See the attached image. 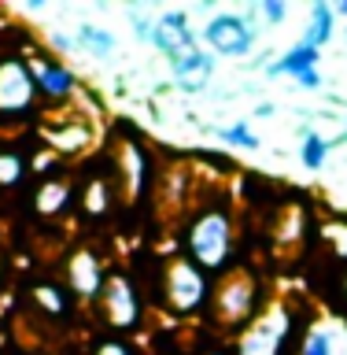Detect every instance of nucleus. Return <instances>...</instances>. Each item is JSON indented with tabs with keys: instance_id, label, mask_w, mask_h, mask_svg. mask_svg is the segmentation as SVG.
Segmentation results:
<instances>
[{
	"instance_id": "obj_6",
	"label": "nucleus",
	"mask_w": 347,
	"mask_h": 355,
	"mask_svg": "<svg viewBox=\"0 0 347 355\" xmlns=\"http://www.w3.org/2000/svg\"><path fill=\"white\" fill-rule=\"evenodd\" d=\"M100 304H104V318L115 329H133L141 322V304H137V293H133L126 274H107L104 277Z\"/></svg>"
},
{
	"instance_id": "obj_33",
	"label": "nucleus",
	"mask_w": 347,
	"mask_h": 355,
	"mask_svg": "<svg viewBox=\"0 0 347 355\" xmlns=\"http://www.w3.org/2000/svg\"><path fill=\"white\" fill-rule=\"evenodd\" d=\"M344 288H347V285H344Z\"/></svg>"
},
{
	"instance_id": "obj_29",
	"label": "nucleus",
	"mask_w": 347,
	"mask_h": 355,
	"mask_svg": "<svg viewBox=\"0 0 347 355\" xmlns=\"http://www.w3.org/2000/svg\"><path fill=\"white\" fill-rule=\"evenodd\" d=\"M296 85H299V89H318V85H321V74H318V71H307V74L296 78Z\"/></svg>"
},
{
	"instance_id": "obj_28",
	"label": "nucleus",
	"mask_w": 347,
	"mask_h": 355,
	"mask_svg": "<svg viewBox=\"0 0 347 355\" xmlns=\"http://www.w3.org/2000/svg\"><path fill=\"white\" fill-rule=\"evenodd\" d=\"M96 355H130V348H126L122 340H104V344L96 348Z\"/></svg>"
},
{
	"instance_id": "obj_16",
	"label": "nucleus",
	"mask_w": 347,
	"mask_h": 355,
	"mask_svg": "<svg viewBox=\"0 0 347 355\" xmlns=\"http://www.w3.org/2000/svg\"><path fill=\"white\" fill-rule=\"evenodd\" d=\"M78 49H85L93 60H107L111 52H115V33L111 30H100V26H85L78 30Z\"/></svg>"
},
{
	"instance_id": "obj_14",
	"label": "nucleus",
	"mask_w": 347,
	"mask_h": 355,
	"mask_svg": "<svg viewBox=\"0 0 347 355\" xmlns=\"http://www.w3.org/2000/svg\"><path fill=\"white\" fill-rule=\"evenodd\" d=\"M307 71H318V49H310V44H303V41L292 44V49L270 67V74H288L292 82L299 74H307Z\"/></svg>"
},
{
	"instance_id": "obj_21",
	"label": "nucleus",
	"mask_w": 347,
	"mask_h": 355,
	"mask_svg": "<svg viewBox=\"0 0 347 355\" xmlns=\"http://www.w3.org/2000/svg\"><path fill=\"white\" fill-rule=\"evenodd\" d=\"M107 204H111L107 182H104V178H96V182L85 189V211H89V215H93V218H100V215H104V211H107Z\"/></svg>"
},
{
	"instance_id": "obj_5",
	"label": "nucleus",
	"mask_w": 347,
	"mask_h": 355,
	"mask_svg": "<svg viewBox=\"0 0 347 355\" xmlns=\"http://www.w3.org/2000/svg\"><path fill=\"white\" fill-rule=\"evenodd\" d=\"M255 22H248L244 15H233V11H218L211 15V22L204 26V41L215 55H226V60H240V55L251 52L255 44Z\"/></svg>"
},
{
	"instance_id": "obj_12",
	"label": "nucleus",
	"mask_w": 347,
	"mask_h": 355,
	"mask_svg": "<svg viewBox=\"0 0 347 355\" xmlns=\"http://www.w3.org/2000/svg\"><path fill=\"white\" fill-rule=\"evenodd\" d=\"M30 74H33V85H37L44 96H52V100H66V96L74 93V74L66 71L63 63L33 60L30 63Z\"/></svg>"
},
{
	"instance_id": "obj_26",
	"label": "nucleus",
	"mask_w": 347,
	"mask_h": 355,
	"mask_svg": "<svg viewBox=\"0 0 347 355\" xmlns=\"http://www.w3.org/2000/svg\"><path fill=\"white\" fill-rule=\"evenodd\" d=\"M259 11H263V19L270 22V26H277V22H285V15H288V8L281 4V0H263Z\"/></svg>"
},
{
	"instance_id": "obj_1",
	"label": "nucleus",
	"mask_w": 347,
	"mask_h": 355,
	"mask_svg": "<svg viewBox=\"0 0 347 355\" xmlns=\"http://www.w3.org/2000/svg\"><path fill=\"white\" fill-rule=\"evenodd\" d=\"M233 248H237V226H233L229 211L207 207L199 211L188 226V255L204 270H222L229 263Z\"/></svg>"
},
{
	"instance_id": "obj_27",
	"label": "nucleus",
	"mask_w": 347,
	"mask_h": 355,
	"mask_svg": "<svg viewBox=\"0 0 347 355\" xmlns=\"http://www.w3.org/2000/svg\"><path fill=\"white\" fill-rule=\"evenodd\" d=\"M329 326H332V344H337V355H347V326L340 318H329Z\"/></svg>"
},
{
	"instance_id": "obj_19",
	"label": "nucleus",
	"mask_w": 347,
	"mask_h": 355,
	"mask_svg": "<svg viewBox=\"0 0 347 355\" xmlns=\"http://www.w3.org/2000/svg\"><path fill=\"white\" fill-rule=\"evenodd\" d=\"M329 148H332V141L326 137H318V133H303V148H299V159H303L307 171H321L329 159Z\"/></svg>"
},
{
	"instance_id": "obj_11",
	"label": "nucleus",
	"mask_w": 347,
	"mask_h": 355,
	"mask_svg": "<svg viewBox=\"0 0 347 355\" xmlns=\"http://www.w3.org/2000/svg\"><path fill=\"white\" fill-rule=\"evenodd\" d=\"M170 71H174V82L181 85L185 93H204L211 74H215V60H211V52L193 49L188 55H181V60H174Z\"/></svg>"
},
{
	"instance_id": "obj_7",
	"label": "nucleus",
	"mask_w": 347,
	"mask_h": 355,
	"mask_svg": "<svg viewBox=\"0 0 347 355\" xmlns=\"http://www.w3.org/2000/svg\"><path fill=\"white\" fill-rule=\"evenodd\" d=\"M37 96L30 63L22 60H0V115H19Z\"/></svg>"
},
{
	"instance_id": "obj_24",
	"label": "nucleus",
	"mask_w": 347,
	"mask_h": 355,
	"mask_svg": "<svg viewBox=\"0 0 347 355\" xmlns=\"http://www.w3.org/2000/svg\"><path fill=\"white\" fill-rule=\"evenodd\" d=\"M321 233H326V241L332 244V252H337L340 259H347V222H326Z\"/></svg>"
},
{
	"instance_id": "obj_8",
	"label": "nucleus",
	"mask_w": 347,
	"mask_h": 355,
	"mask_svg": "<svg viewBox=\"0 0 347 355\" xmlns=\"http://www.w3.org/2000/svg\"><path fill=\"white\" fill-rule=\"evenodd\" d=\"M155 49H159L166 60H181L196 49V33L188 30V15L185 11H163L159 19H155Z\"/></svg>"
},
{
	"instance_id": "obj_31",
	"label": "nucleus",
	"mask_w": 347,
	"mask_h": 355,
	"mask_svg": "<svg viewBox=\"0 0 347 355\" xmlns=\"http://www.w3.org/2000/svg\"><path fill=\"white\" fill-rule=\"evenodd\" d=\"M274 111H277L274 104H259V107H255V119H270Z\"/></svg>"
},
{
	"instance_id": "obj_23",
	"label": "nucleus",
	"mask_w": 347,
	"mask_h": 355,
	"mask_svg": "<svg viewBox=\"0 0 347 355\" xmlns=\"http://www.w3.org/2000/svg\"><path fill=\"white\" fill-rule=\"evenodd\" d=\"M22 178V155L0 152V185H15Z\"/></svg>"
},
{
	"instance_id": "obj_22",
	"label": "nucleus",
	"mask_w": 347,
	"mask_h": 355,
	"mask_svg": "<svg viewBox=\"0 0 347 355\" xmlns=\"http://www.w3.org/2000/svg\"><path fill=\"white\" fill-rule=\"evenodd\" d=\"M218 137L226 141V144H233V148H255V144H259V137L251 133L248 122H233V126L218 130Z\"/></svg>"
},
{
	"instance_id": "obj_13",
	"label": "nucleus",
	"mask_w": 347,
	"mask_h": 355,
	"mask_svg": "<svg viewBox=\"0 0 347 355\" xmlns=\"http://www.w3.org/2000/svg\"><path fill=\"white\" fill-rule=\"evenodd\" d=\"M274 237L281 248H299L307 237V211L303 204H285L281 215H277V226H274Z\"/></svg>"
},
{
	"instance_id": "obj_2",
	"label": "nucleus",
	"mask_w": 347,
	"mask_h": 355,
	"mask_svg": "<svg viewBox=\"0 0 347 355\" xmlns=\"http://www.w3.org/2000/svg\"><path fill=\"white\" fill-rule=\"evenodd\" d=\"M288 326H292V315H288V304H270L259 318H251V326L240 333L237 340V355H281V344L288 337Z\"/></svg>"
},
{
	"instance_id": "obj_15",
	"label": "nucleus",
	"mask_w": 347,
	"mask_h": 355,
	"mask_svg": "<svg viewBox=\"0 0 347 355\" xmlns=\"http://www.w3.org/2000/svg\"><path fill=\"white\" fill-rule=\"evenodd\" d=\"M299 355H337L329 318H318V322H310V326H307L303 340H299Z\"/></svg>"
},
{
	"instance_id": "obj_9",
	"label": "nucleus",
	"mask_w": 347,
	"mask_h": 355,
	"mask_svg": "<svg viewBox=\"0 0 347 355\" xmlns=\"http://www.w3.org/2000/svg\"><path fill=\"white\" fill-rule=\"evenodd\" d=\"M66 282H71L74 296L100 300V293H104V270H100V259L89 248H78L71 259H66Z\"/></svg>"
},
{
	"instance_id": "obj_17",
	"label": "nucleus",
	"mask_w": 347,
	"mask_h": 355,
	"mask_svg": "<svg viewBox=\"0 0 347 355\" xmlns=\"http://www.w3.org/2000/svg\"><path fill=\"white\" fill-rule=\"evenodd\" d=\"M66 200H71V185L60 182V178H52V182H44L37 189V200H33V204H37L41 215H60L66 207Z\"/></svg>"
},
{
	"instance_id": "obj_30",
	"label": "nucleus",
	"mask_w": 347,
	"mask_h": 355,
	"mask_svg": "<svg viewBox=\"0 0 347 355\" xmlns=\"http://www.w3.org/2000/svg\"><path fill=\"white\" fill-rule=\"evenodd\" d=\"M52 44H55V49H63V52H66V49H74V41H71V37H63V33H52Z\"/></svg>"
},
{
	"instance_id": "obj_18",
	"label": "nucleus",
	"mask_w": 347,
	"mask_h": 355,
	"mask_svg": "<svg viewBox=\"0 0 347 355\" xmlns=\"http://www.w3.org/2000/svg\"><path fill=\"white\" fill-rule=\"evenodd\" d=\"M329 37H332V8L326 4V0H318V4L310 8V30H307L303 44H310V49H321Z\"/></svg>"
},
{
	"instance_id": "obj_10",
	"label": "nucleus",
	"mask_w": 347,
	"mask_h": 355,
	"mask_svg": "<svg viewBox=\"0 0 347 355\" xmlns=\"http://www.w3.org/2000/svg\"><path fill=\"white\" fill-rule=\"evenodd\" d=\"M118 178H122V196L126 200H137L144 193V182H148V155H144L141 144L126 141L118 148Z\"/></svg>"
},
{
	"instance_id": "obj_4",
	"label": "nucleus",
	"mask_w": 347,
	"mask_h": 355,
	"mask_svg": "<svg viewBox=\"0 0 347 355\" xmlns=\"http://www.w3.org/2000/svg\"><path fill=\"white\" fill-rule=\"evenodd\" d=\"M255 300H259V285L248 270H233L218 282L215 288V315L222 326H240L255 315Z\"/></svg>"
},
{
	"instance_id": "obj_20",
	"label": "nucleus",
	"mask_w": 347,
	"mask_h": 355,
	"mask_svg": "<svg viewBox=\"0 0 347 355\" xmlns=\"http://www.w3.org/2000/svg\"><path fill=\"white\" fill-rule=\"evenodd\" d=\"M33 304H37L41 311H48V315H66V296H63V288H55V285H37L33 288Z\"/></svg>"
},
{
	"instance_id": "obj_32",
	"label": "nucleus",
	"mask_w": 347,
	"mask_h": 355,
	"mask_svg": "<svg viewBox=\"0 0 347 355\" xmlns=\"http://www.w3.org/2000/svg\"><path fill=\"white\" fill-rule=\"evenodd\" d=\"M332 15H347V0H340V4L332 8Z\"/></svg>"
},
{
	"instance_id": "obj_25",
	"label": "nucleus",
	"mask_w": 347,
	"mask_h": 355,
	"mask_svg": "<svg viewBox=\"0 0 347 355\" xmlns=\"http://www.w3.org/2000/svg\"><path fill=\"white\" fill-rule=\"evenodd\" d=\"M130 22H133V33H137L141 41H155V19L141 15L137 8H130Z\"/></svg>"
},
{
	"instance_id": "obj_3",
	"label": "nucleus",
	"mask_w": 347,
	"mask_h": 355,
	"mask_svg": "<svg viewBox=\"0 0 347 355\" xmlns=\"http://www.w3.org/2000/svg\"><path fill=\"white\" fill-rule=\"evenodd\" d=\"M163 296L170 311L177 315H193V311L207 300V277L193 259H170L163 274Z\"/></svg>"
}]
</instances>
